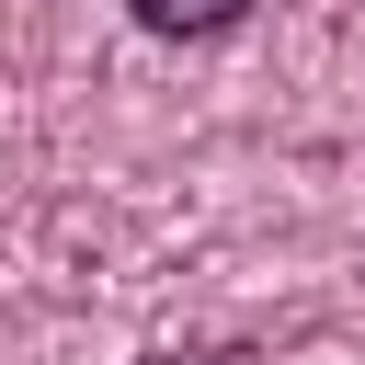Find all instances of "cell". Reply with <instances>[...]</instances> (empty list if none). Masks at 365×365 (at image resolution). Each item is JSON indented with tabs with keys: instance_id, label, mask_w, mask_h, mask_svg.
Wrapping results in <instances>:
<instances>
[{
	"instance_id": "cell-1",
	"label": "cell",
	"mask_w": 365,
	"mask_h": 365,
	"mask_svg": "<svg viewBox=\"0 0 365 365\" xmlns=\"http://www.w3.org/2000/svg\"><path fill=\"white\" fill-rule=\"evenodd\" d=\"M125 11H137L148 34H228L251 0H125Z\"/></svg>"
},
{
	"instance_id": "cell-2",
	"label": "cell",
	"mask_w": 365,
	"mask_h": 365,
	"mask_svg": "<svg viewBox=\"0 0 365 365\" xmlns=\"http://www.w3.org/2000/svg\"><path fill=\"white\" fill-rule=\"evenodd\" d=\"M160 365H240V354H160Z\"/></svg>"
}]
</instances>
